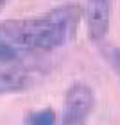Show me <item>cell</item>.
Here are the masks:
<instances>
[{"label":"cell","instance_id":"1","mask_svg":"<svg viewBox=\"0 0 120 125\" xmlns=\"http://www.w3.org/2000/svg\"><path fill=\"white\" fill-rule=\"evenodd\" d=\"M83 18L79 4H61L39 16L0 21V43L20 52H52L75 38Z\"/></svg>","mask_w":120,"mask_h":125},{"label":"cell","instance_id":"2","mask_svg":"<svg viewBox=\"0 0 120 125\" xmlns=\"http://www.w3.org/2000/svg\"><path fill=\"white\" fill-rule=\"evenodd\" d=\"M95 109V93L86 82H73L68 86L61 109V125H88Z\"/></svg>","mask_w":120,"mask_h":125},{"label":"cell","instance_id":"3","mask_svg":"<svg viewBox=\"0 0 120 125\" xmlns=\"http://www.w3.org/2000/svg\"><path fill=\"white\" fill-rule=\"evenodd\" d=\"M88 36L93 43L104 41L111 21V0H86L83 7Z\"/></svg>","mask_w":120,"mask_h":125},{"label":"cell","instance_id":"4","mask_svg":"<svg viewBox=\"0 0 120 125\" xmlns=\"http://www.w3.org/2000/svg\"><path fill=\"white\" fill-rule=\"evenodd\" d=\"M34 84V75L25 68L9 66L0 72V95H16L31 89Z\"/></svg>","mask_w":120,"mask_h":125},{"label":"cell","instance_id":"5","mask_svg":"<svg viewBox=\"0 0 120 125\" xmlns=\"http://www.w3.org/2000/svg\"><path fill=\"white\" fill-rule=\"evenodd\" d=\"M56 122H58V115L50 107L31 111L25 116V125H56Z\"/></svg>","mask_w":120,"mask_h":125},{"label":"cell","instance_id":"6","mask_svg":"<svg viewBox=\"0 0 120 125\" xmlns=\"http://www.w3.org/2000/svg\"><path fill=\"white\" fill-rule=\"evenodd\" d=\"M104 54H106V59L109 62L111 70L115 72V75L120 81V47H109Z\"/></svg>","mask_w":120,"mask_h":125},{"label":"cell","instance_id":"7","mask_svg":"<svg viewBox=\"0 0 120 125\" xmlns=\"http://www.w3.org/2000/svg\"><path fill=\"white\" fill-rule=\"evenodd\" d=\"M9 2H11V0H0V13H2V11L9 5Z\"/></svg>","mask_w":120,"mask_h":125}]
</instances>
